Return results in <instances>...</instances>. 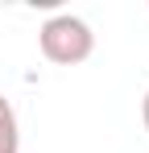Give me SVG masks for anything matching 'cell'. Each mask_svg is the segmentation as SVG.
I'll use <instances>...</instances> for the list:
<instances>
[{"label":"cell","mask_w":149,"mask_h":153,"mask_svg":"<svg viewBox=\"0 0 149 153\" xmlns=\"http://www.w3.org/2000/svg\"><path fill=\"white\" fill-rule=\"evenodd\" d=\"M37 46H42V58L54 62V66H79L95 50V33H91V25L83 17L58 13L37 29Z\"/></svg>","instance_id":"cell-1"},{"label":"cell","mask_w":149,"mask_h":153,"mask_svg":"<svg viewBox=\"0 0 149 153\" xmlns=\"http://www.w3.org/2000/svg\"><path fill=\"white\" fill-rule=\"evenodd\" d=\"M0 153H21V120L4 95H0Z\"/></svg>","instance_id":"cell-2"},{"label":"cell","mask_w":149,"mask_h":153,"mask_svg":"<svg viewBox=\"0 0 149 153\" xmlns=\"http://www.w3.org/2000/svg\"><path fill=\"white\" fill-rule=\"evenodd\" d=\"M141 120H145V132H149V91H145V100H141Z\"/></svg>","instance_id":"cell-3"}]
</instances>
